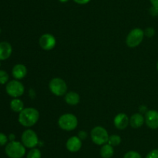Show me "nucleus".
<instances>
[{"instance_id": "1", "label": "nucleus", "mask_w": 158, "mask_h": 158, "mask_svg": "<svg viewBox=\"0 0 158 158\" xmlns=\"http://www.w3.org/2000/svg\"><path fill=\"white\" fill-rule=\"evenodd\" d=\"M40 113L35 108H25L19 115V122L25 127H31L37 123Z\"/></svg>"}, {"instance_id": "2", "label": "nucleus", "mask_w": 158, "mask_h": 158, "mask_svg": "<svg viewBox=\"0 0 158 158\" xmlns=\"http://www.w3.org/2000/svg\"><path fill=\"white\" fill-rule=\"evenodd\" d=\"M5 152L9 158H22L26 153V147L18 141H10L6 145Z\"/></svg>"}, {"instance_id": "3", "label": "nucleus", "mask_w": 158, "mask_h": 158, "mask_svg": "<svg viewBox=\"0 0 158 158\" xmlns=\"http://www.w3.org/2000/svg\"><path fill=\"white\" fill-rule=\"evenodd\" d=\"M58 125L65 131H72L78 125V119L75 115L72 113H66L59 118Z\"/></svg>"}, {"instance_id": "4", "label": "nucleus", "mask_w": 158, "mask_h": 158, "mask_svg": "<svg viewBox=\"0 0 158 158\" xmlns=\"http://www.w3.org/2000/svg\"><path fill=\"white\" fill-rule=\"evenodd\" d=\"M90 136L92 141L97 145L103 146L107 143L109 139V134L108 132L103 126H95L90 133Z\"/></svg>"}, {"instance_id": "5", "label": "nucleus", "mask_w": 158, "mask_h": 158, "mask_svg": "<svg viewBox=\"0 0 158 158\" xmlns=\"http://www.w3.org/2000/svg\"><path fill=\"white\" fill-rule=\"evenodd\" d=\"M49 88L51 92L56 96H63L67 93V85L63 79L54 77L49 83Z\"/></svg>"}, {"instance_id": "6", "label": "nucleus", "mask_w": 158, "mask_h": 158, "mask_svg": "<svg viewBox=\"0 0 158 158\" xmlns=\"http://www.w3.org/2000/svg\"><path fill=\"white\" fill-rule=\"evenodd\" d=\"M144 37V32L140 28L133 29L128 33L126 38V43L129 47L134 48L142 43Z\"/></svg>"}, {"instance_id": "7", "label": "nucleus", "mask_w": 158, "mask_h": 158, "mask_svg": "<svg viewBox=\"0 0 158 158\" xmlns=\"http://www.w3.org/2000/svg\"><path fill=\"white\" fill-rule=\"evenodd\" d=\"M6 91L9 95L12 98L20 97L24 94V85L18 80L10 81L6 86Z\"/></svg>"}, {"instance_id": "8", "label": "nucleus", "mask_w": 158, "mask_h": 158, "mask_svg": "<svg viewBox=\"0 0 158 158\" xmlns=\"http://www.w3.org/2000/svg\"><path fill=\"white\" fill-rule=\"evenodd\" d=\"M22 143L27 148H35L39 143V138L34 130L26 129L22 134Z\"/></svg>"}, {"instance_id": "9", "label": "nucleus", "mask_w": 158, "mask_h": 158, "mask_svg": "<svg viewBox=\"0 0 158 158\" xmlns=\"http://www.w3.org/2000/svg\"><path fill=\"white\" fill-rule=\"evenodd\" d=\"M39 43H40V47L44 50H51L55 47L56 40L52 34L45 33L40 37Z\"/></svg>"}, {"instance_id": "10", "label": "nucleus", "mask_w": 158, "mask_h": 158, "mask_svg": "<svg viewBox=\"0 0 158 158\" xmlns=\"http://www.w3.org/2000/svg\"><path fill=\"white\" fill-rule=\"evenodd\" d=\"M145 123L150 129H158V112L157 110H148L144 116Z\"/></svg>"}, {"instance_id": "11", "label": "nucleus", "mask_w": 158, "mask_h": 158, "mask_svg": "<svg viewBox=\"0 0 158 158\" xmlns=\"http://www.w3.org/2000/svg\"><path fill=\"white\" fill-rule=\"evenodd\" d=\"M114 125L120 130L125 129L130 123V119L125 113H119L114 119Z\"/></svg>"}, {"instance_id": "12", "label": "nucleus", "mask_w": 158, "mask_h": 158, "mask_svg": "<svg viewBox=\"0 0 158 158\" xmlns=\"http://www.w3.org/2000/svg\"><path fill=\"white\" fill-rule=\"evenodd\" d=\"M66 147L69 152H78L82 147V140L79 138V136H71L66 142Z\"/></svg>"}, {"instance_id": "13", "label": "nucleus", "mask_w": 158, "mask_h": 158, "mask_svg": "<svg viewBox=\"0 0 158 158\" xmlns=\"http://www.w3.org/2000/svg\"><path fill=\"white\" fill-rule=\"evenodd\" d=\"M12 76L16 80H20V79L24 78L27 74V68L24 64H18L13 67L12 70Z\"/></svg>"}, {"instance_id": "14", "label": "nucleus", "mask_w": 158, "mask_h": 158, "mask_svg": "<svg viewBox=\"0 0 158 158\" xmlns=\"http://www.w3.org/2000/svg\"><path fill=\"white\" fill-rule=\"evenodd\" d=\"M12 52V46L6 41L0 42V60H4L9 58Z\"/></svg>"}, {"instance_id": "15", "label": "nucleus", "mask_w": 158, "mask_h": 158, "mask_svg": "<svg viewBox=\"0 0 158 158\" xmlns=\"http://www.w3.org/2000/svg\"><path fill=\"white\" fill-rule=\"evenodd\" d=\"M145 122L143 116L140 113H135L130 118V125L134 129H138L141 127Z\"/></svg>"}, {"instance_id": "16", "label": "nucleus", "mask_w": 158, "mask_h": 158, "mask_svg": "<svg viewBox=\"0 0 158 158\" xmlns=\"http://www.w3.org/2000/svg\"><path fill=\"white\" fill-rule=\"evenodd\" d=\"M65 102L69 105H77L80 102V97L78 93L75 91H69L65 94Z\"/></svg>"}, {"instance_id": "17", "label": "nucleus", "mask_w": 158, "mask_h": 158, "mask_svg": "<svg viewBox=\"0 0 158 158\" xmlns=\"http://www.w3.org/2000/svg\"><path fill=\"white\" fill-rule=\"evenodd\" d=\"M100 153L102 158H111L114 154V147L110 145L109 143L104 144L102 146Z\"/></svg>"}, {"instance_id": "18", "label": "nucleus", "mask_w": 158, "mask_h": 158, "mask_svg": "<svg viewBox=\"0 0 158 158\" xmlns=\"http://www.w3.org/2000/svg\"><path fill=\"white\" fill-rule=\"evenodd\" d=\"M10 108L15 112H21L24 109V103L19 99H14L10 102Z\"/></svg>"}, {"instance_id": "19", "label": "nucleus", "mask_w": 158, "mask_h": 158, "mask_svg": "<svg viewBox=\"0 0 158 158\" xmlns=\"http://www.w3.org/2000/svg\"><path fill=\"white\" fill-rule=\"evenodd\" d=\"M120 143H121V137L120 136H118V135L113 134L109 136L107 143H109L112 147H116V146L120 145Z\"/></svg>"}, {"instance_id": "20", "label": "nucleus", "mask_w": 158, "mask_h": 158, "mask_svg": "<svg viewBox=\"0 0 158 158\" xmlns=\"http://www.w3.org/2000/svg\"><path fill=\"white\" fill-rule=\"evenodd\" d=\"M42 153L39 149L32 148L27 153L26 158H41Z\"/></svg>"}, {"instance_id": "21", "label": "nucleus", "mask_w": 158, "mask_h": 158, "mask_svg": "<svg viewBox=\"0 0 158 158\" xmlns=\"http://www.w3.org/2000/svg\"><path fill=\"white\" fill-rule=\"evenodd\" d=\"M123 158H142V156L138 152L131 150V151H128L125 153Z\"/></svg>"}, {"instance_id": "22", "label": "nucleus", "mask_w": 158, "mask_h": 158, "mask_svg": "<svg viewBox=\"0 0 158 158\" xmlns=\"http://www.w3.org/2000/svg\"><path fill=\"white\" fill-rule=\"evenodd\" d=\"M8 81H9V74H8V73L6 71L1 70L0 71V84L5 85Z\"/></svg>"}, {"instance_id": "23", "label": "nucleus", "mask_w": 158, "mask_h": 158, "mask_svg": "<svg viewBox=\"0 0 158 158\" xmlns=\"http://www.w3.org/2000/svg\"><path fill=\"white\" fill-rule=\"evenodd\" d=\"M143 32H144V36H147L148 37H152L155 34V30L152 27H148Z\"/></svg>"}, {"instance_id": "24", "label": "nucleus", "mask_w": 158, "mask_h": 158, "mask_svg": "<svg viewBox=\"0 0 158 158\" xmlns=\"http://www.w3.org/2000/svg\"><path fill=\"white\" fill-rule=\"evenodd\" d=\"M145 158H158V149H154L150 151Z\"/></svg>"}, {"instance_id": "25", "label": "nucleus", "mask_w": 158, "mask_h": 158, "mask_svg": "<svg viewBox=\"0 0 158 158\" xmlns=\"http://www.w3.org/2000/svg\"><path fill=\"white\" fill-rule=\"evenodd\" d=\"M8 137L2 133H0V147L4 146L7 143Z\"/></svg>"}, {"instance_id": "26", "label": "nucleus", "mask_w": 158, "mask_h": 158, "mask_svg": "<svg viewBox=\"0 0 158 158\" xmlns=\"http://www.w3.org/2000/svg\"><path fill=\"white\" fill-rule=\"evenodd\" d=\"M150 14H151L152 16H157L158 15V8L155 7V6H151V9H150Z\"/></svg>"}, {"instance_id": "27", "label": "nucleus", "mask_w": 158, "mask_h": 158, "mask_svg": "<svg viewBox=\"0 0 158 158\" xmlns=\"http://www.w3.org/2000/svg\"><path fill=\"white\" fill-rule=\"evenodd\" d=\"M86 137H87V133H86V132H84V131L79 132V138H80L81 140L82 139H86Z\"/></svg>"}, {"instance_id": "28", "label": "nucleus", "mask_w": 158, "mask_h": 158, "mask_svg": "<svg viewBox=\"0 0 158 158\" xmlns=\"http://www.w3.org/2000/svg\"><path fill=\"white\" fill-rule=\"evenodd\" d=\"M73 1L79 5H85L87 4L88 2H89L90 0H73Z\"/></svg>"}, {"instance_id": "29", "label": "nucleus", "mask_w": 158, "mask_h": 158, "mask_svg": "<svg viewBox=\"0 0 158 158\" xmlns=\"http://www.w3.org/2000/svg\"><path fill=\"white\" fill-rule=\"evenodd\" d=\"M151 1V5L153 6H155V7L158 8V0H150Z\"/></svg>"}, {"instance_id": "30", "label": "nucleus", "mask_w": 158, "mask_h": 158, "mask_svg": "<svg viewBox=\"0 0 158 158\" xmlns=\"http://www.w3.org/2000/svg\"><path fill=\"white\" fill-rule=\"evenodd\" d=\"M9 139H10V141H14L15 140V136H14L13 134H10V136H9Z\"/></svg>"}, {"instance_id": "31", "label": "nucleus", "mask_w": 158, "mask_h": 158, "mask_svg": "<svg viewBox=\"0 0 158 158\" xmlns=\"http://www.w3.org/2000/svg\"><path fill=\"white\" fill-rule=\"evenodd\" d=\"M59 1H60V2H68L69 0H59Z\"/></svg>"}, {"instance_id": "32", "label": "nucleus", "mask_w": 158, "mask_h": 158, "mask_svg": "<svg viewBox=\"0 0 158 158\" xmlns=\"http://www.w3.org/2000/svg\"><path fill=\"white\" fill-rule=\"evenodd\" d=\"M157 71H158V61H157Z\"/></svg>"}, {"instance_id": "33", "label": "nucleus", "mask_w": 158, "mask_h": 158, "mask_svg": "<svg viewBox=\"0 0 158 158\" xmlns=\"http://www.w3.org/2000/svg\"><path fill=\"white\" fill-rule=\"evenodd\" d=\"M0 66H1V63H0Z\"/></svg>"}]
</instances>
